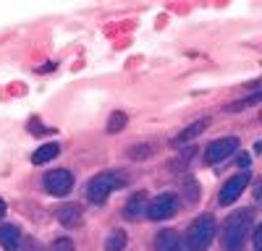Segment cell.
<instances>
[{
  "label": "cell",
  "mask_w": 262,
  "mask_h": 251,
  "mask_svg": "<svg viewBox=\"0 0 262 251\" xmlns=\"http://www.w3.org/2000/svg\"><path fill=\"white\" fill-rule=\"evenodd\" d=\"M252 209H238L233 212L223 228H221V243H223V251H244V243H247V236L252 233Z\"/></svg>",
  "instance_id": "6da1fadb"
},
{
  "label": "cell",
  "mask_w": 262,
  "mask_h": 251,
  "mask_svg": "<svg viewBox=\"0 0 262 251\" xmlns=\"http://www.w3.org/2000/svg\"><path fill=\"white\" fill-rule=\"evenodd\" d=\"M217 233V222L212 215H200L186 230V248L189 251H207Z\"/></svg>",
  "instance_id": "7a4b0ae2"
},
{
  "label": "cell",
  "mask_w": 262,
  "mask_h": 251,
  "mask_svg": "<svg viewBox=\"0 0 262 251\" xmlns=\"http://www.w3.org/2000/svg\"><path fill=\"white\" fill-rule=\"evenodd\" d=\"M123 183H126V178L121 173H97L90 183H86V199L95 202V204H102Z\"/></svg>",
  "instance_id": "3957f363"
},
{
  "label": "cell",
  "mask_w": 262,
  "mask_h": 251,
  "mask_svg": "<svg viewBox=\"0 0 262 251\" xmlns=\"http://www.w3.org/2000/svg\"><path fill=\"white\" fill-rule=\"evenodd\" d=\"M42 186H45V191L53 194V196H66L74 188V173L71 170H50L45 173V178H42Z\"/></svg>",
  "instance_id": "277c9868"
},
{
  "label": "cell",
  "mask_w": 262,
  "mask_h": 251,
  "mask_svg": "<svg viewBox=\"0 0 262 251\" xmlns=\"http://www.w3.org/2000/svg\"><path fill=\"white\" fill-rule=\"evenodd\" d=\"M176 209H179V196L176 194H160L158 199H152L147 202V217L149 220H168L176 215Z\"/></svg>",
  "instance_id": "5b68a950"
},
{
  "label": "cell",
  "mask_w": 262,
  "mask_h": 251,
  "mask_svg": "<svg viewBox=\"0 0 262 251\" xmlns=\"http://www.w3.org/2000/svg\"><path fill=\"white\" fill-rule=\"evenodd\" d=\"M249 170H242L238 175H233V178H228L226 183H223V188H221V194H217V202H221V207H228V204H233L238 196H242L244 191H247V186H249Z\"/></svg>",
  "instance_id": "8992f818"
},
{
  "label": "cell",
  "mask_w": 262,
  "mask_h": 251,
  "mask_svg": "<svg viewBox=\"0 0 262 251\" xmlns=\"http://www.w3.org/2000/svg\"><path fill=\"white\" fill-rule=\"evenodd\" d=\"M236 146H238V139H236V136L215 139L212 144H207V149H205V162H207V165H217V162H223L228 155H233V152H236Z\"/></svg>",
  "instance_id": "52a82bcc"
},
{
  "label": "cell",
  "mask_w": 262,
  "mask_h": 251,
  "mask_svg": "<svg viewBox=\"0 0 262 251\" xmlns=\"http://www.w3.org/2000/svg\"><path fill=\"white\" fill-rule=\"evenodd\" d=\"M155 251H184V241L176 230H160L155 238Z\"/></svg>",
  "instance_id": "ba28073f"
},
{
  "label": "cell",
  "mask_w": 262,
  "mask_h": 251,
  "mask_svg": "<svg viewBox=\"0 0 262 251\" xmlns=\"http://www.w3.org/2000/svg\"><path fill=\"white\" fill-rule=\"evenodd\" d=\"M144 212H147V196L142 191L134 194L123 207V217L126 220H139V217H144Z\"/></svg>",
  "instance_id": "9c48e42d"
},
{
  "label": "cell",
  "mask_w": 262,
  "mask_h": 251,
  "mask_svg": "<svg viewBox=\"0 0 262 251\" xmlns=\"http://www.w3.org/2000/svg\"><path fill=\"white\" fill-rule=\"evenodd\" d=\"M0 246L6 251H18L21 248V230L16 225H0Z\"/></svg>",
  "instance_id": "30bf717a"
},
{
  "label": "cell",
  "mask_w": 262,
  "mask_h": 251,
  "mask_svg": "<svg viewBox=\"0 0 262 251\" xmlns=\"http://www.w3.org/2000/svg\"><path fill=\"white\" fill-rule=\"evenodd\" d=\"M207 126H210V118H200V120H194L191 126H189V129H184L179 136H173V146H179V144H184V141H189V139H194V136H200L205 129H207Z\"/></svg>",
  "instance_id": "8fae6325"
},
{
  "label": "cell",
  "mask_w": 262,
  "mask_h": 251,
  "mask_svg": "<svg viewBox=\"0 0 262 251\" xmlns=\"http://www.w3.org/2000/svg\"><path fill=\"white\" fill-rule=\"evenodd\" d=\"M58 220L66 228H76V225H81V209L76 204H63L58 209Z\"/></svg>",
  "instance_id": "7c38bea8"
},
{
  "label": "cell",
  "mask_w": 262,
  "mask_h": 251,
  "mask_svg": "<svg viewBox=\"0 0 262 251\" xmlns=\"http://www.w3.org/2000/svg\"><path fill=\"white\" fill-rule=\"evenodd\" d=\"M60 155V146L58 144H42V146H37L34 149V155H32V162L34 165H45V162H50L53 157H58Z\"/></svg>",
  "instance_id": "4fadbf2b"
},
{
  "label": "cell",
  "mask_w": 262,
  "mask_h": 251,
  "mask_svg": "<svg viewBox=\"0 0 262 251\" xmlns=\"http://www.w3.org/2000/svg\"><path fill=\"white\" fill-rule=\"evenodd\" d=\"M194 152H196L194 146H186V149H184V152H181V155H179L176 160H173V162H168V167H170L173 173H179V170H186V167H189V160L194 157Z\"/></svg>",
  "instance_id": "5bb4252c"
},
{
  "label": "cell",
  "mask_w": 262,
  "mask_h": 251,
  "mask_svg": "<svg viewBox=\"0 0 262 251\" xmlns=\"http://www.w3.org/2000/svg\"><path fill=\"white\" fill-rule=\"evenodd\" d=\"M123 246H126V233L116 230V233H111V236H107L105 251H123Z\"/></svg>",
  "instance_id": "9a60e30c"
},
{
  "label": "cell",
  "mask_w": 262,
  "mask_h": 251,
  "mask_svg": "<svg viewBox=\"0 0 262 251\" xmlns=\"http://www.w3.org/2000/svg\"><path fill=\"white\" fill-rule=\"evenodd\" d=\"M152 152H155V146H152V144H139V146H131V149H128V157L131 160H147Z\"/></svg>",
  "instance_id": "2e32d148"
},
{
  "label": "cell",
  "mask_w": 262,
  "mask_h": 251,
  "mask_svg": "<svg viewBox=\"0 0 262 251\" xmlns=\"http://www.w3.org/2000/svg\"><path fill=\"white\" fill-rule=\"evenodd\" d=\"M126 113H113L111 115V120H107V131H111V134H116V131H121L123 129V126H126Z\"/></svg>",
  "instance_id": "e0dca14e"
},
{
  "label": "cell",
  "mask_w": 262,
  "mask_h": 251,
  "mask_svg": "<svg viewBox=\"0 0 262 251\" xmlns=\"http://www.w3.org/2000/svg\"><path fill=\"white\" fill-rule=\"evenodd\" d=\"M53 251H74V241L71 238H58L53 243Z\"/></svg>",
  "instance_id": "ac0fdd59"
},
{
  "label": "cell",
  "mask_w": 262,
  "mask_h": 251,
  "mask_svg": "<svg viewBox=\"0 0 262 251\" xmlns=\"http://www.w3.org/2000/svg\"><path fill=\"white\" fill-rule=\"evenodd\" d=\"M29 131H32V134H37V136H42V134H50V129H42L39 118H32V120H29Z\"/></svg>",
  "instance_id": "d6986e66"
},
{
  "label": "cell",
  "mask_w": 262,
  "mask_h": 251,
  "mask_svg": "<svg viewBox=\"0 0 262 251\" xmlns=\"http://www.w3.org/2000/svg\"><path fill=\"white\" fill-rule=\"evenodd\" d=\"M254 251H262V228H254Z\"/></svg>",
  "instance_id": "ffe728a7"
},
{
  "label": "cell",
  "mask_w": 262,
  "mask_h": 251,
  "mask_svg": "<svg viewBox=\"0 0 262 251\" xmlns=\"http://www.w3.org/2000/svg\"><path fill=\"white\" fill-rule=\"evenodd\" d=\"M249 165V155H242V157H238V167H247Z\"/></svg>",
  "instance_id": "44dd1931"
},
{
  "label": "cell",
  "mask_w": 262,
  "mask_h": 251,
  "mask_svg": "<svg viewBox=\"0 0 262 251\" xmlns=\"http://www.w3.org/2000/svg\"><path fill=\"white\" fill-rule=\"evenodd\" d=\"M3 215H6V202L0 199V217H3Z\"/></svg>",
  "instance_id": "7402d4cb"
}]
</instances>
